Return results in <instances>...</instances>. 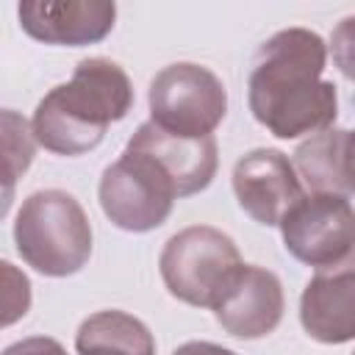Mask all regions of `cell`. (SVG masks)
<instances>
[{"instance_id":"obj_19","label":"cell","mask_w":355,"mask_h":355,"mask_svg":"<svg viewBox=\"0 0 355 355\" xmlns=\"http://www.w3.org/2000/svg\"><path fill=\"white\" fill-rule=\"evenodd\" d=\"M172 355H236V352L222 344H214V341H186Z\"/></svg>"},{"instance_id":"obj_6","label":"cell","mask_w":355,"mask_h":355,"mask_svg":"<svg viewBox=\"0 0 355 355\" xmlns=\"http://www.w3.org/2000/svg\"><path fill=\"white\" fill-rule=\"evenodd\" d=\"M100 208L103 214L128 233H147L161 227L178 197L169 178L141 153L122 150V155L103 169L100 178Z\"/></svg>"},{"instance_id":"obj_12","label":"cell","mask_w":355,"mask_h":355,"mask_svg":"<svg viewBox=\"0 0 355 355\" xmlns=\"http://www.w3.org/2000/svg\"><path fill=\"white\" fill-rule=\"evenodd\" d=\"M22 31L44 44H97L114 31L116 6L103 0H25L17 6Z\"/></svg>"},{"instance_id":"obj_7","label":"cell","mask_w":355,"mask_h":355,"mask_svg":"<svg viewBox=\"0 0 355 355\" xmlns=\"http://www.w3.org/2000/svg\"><path fill=\"white\" fill-rule=\"evenodd\" d=\"M283 247L305 266H333L355 252V205L344 194H305L280 222Z\"/></svg>"},{"instance_id":"obj_1","label":"cell","mask_w":355,"mask_h":355,"mask_svg":"<svg viewBox=\"0 0 355 355\" xmlns=\"http://www.w3.org/2000/svg\"><path fill=\"white\" fill-rule=\"evenodd\" d=\"M327 44L308 28H286L269 36L250 69L247 103L258 125L277 139L316 136L333 128L338 94L324 80Z\"/></svg>"},{"instance_id":"obj_13","label":"cell","mask_w":355,"mask_h":355,"mask_svg":"<svg viewBox=\"0 0 355 355\" xmlns=\"http://www.w3.org/2000/svg\"><path fill=\"white\" fill-rule=\"evenodd\" d=\"M78 355H155L150 327L128 311H97L86 316L75 333Z\"/></svg>"},{"instance_id":"obj_8","label":"cell","mask_w":355,"mask_h":355,"mask_svg":"<svg viewBox=\"0 0 355 355\" xmlns=\"http://www.w3.org/2000/svg\"><path fill=\"white\" fill-rule=\"evenodd\" d=\"M230 183L239 208L266 227H280L283 216L305 197L294 164L286 153L272 147H258L241 155Z\"/></svg>"},{"instance_id":"obj_17","label":"cell","mask_w":355,"mask_h":355,"mask_svg":"<svg viewBox=\"0 0 355 355\" xmlns=\"http://www.w3.org/2000/svg\"><path fill=\"white\" fill-rule=\"evenodd\" d=\"M330 55H333V64L336 69L355 83V14L344 17L336 28H333V36H330V44H327Z\"/></svg>"},{"instance_id":"obj_11","label":"cell","mask_w":355,"mask_h":355,"mask_svg":"<svg viewBox=\"0 0 355 355\" xmlns=\"http://www.w3.org/2000/svg\"><path fill=\"white\" fill-rule=\"evenodd\" d=\"M125 147L147 155L169 178L178 197H191L208 189L219 166V150L214 136L186 139L161 130L155 122H141Z\"/></svg>"},{"instance_id":"obj_20","label":"cell","mask_w":355,"mask_h":355,"mask_svg":"<svg viewBox=\"0 0 355 355\" xmlns=\"http://www.w3.org/2000/svg\"><path fill=\"white\" fill-rule=\"evenodd\" d=\"M344 178L349 194H355V130H347V141H344Z\"/></svg>"},{"instance_id":"obj_4","label":"cell","mask_w":355,"mask_h":355,"mask_svg":"<svg viewBox=\"0 0 355 355\" xmlns=\"http://www.w3.org/2000/svg\"><path fill=\"white\" fill-rule=\"evenodd\" d=\"M158 269L175 300L214 311L222 291L241 269V255L227 233L211 225H191L169 236L161 250Z\"/></svg>"},{"instance_id":"obj_21","label":"cell","mask_w":355,"mask_h":355,"mask_svg":"<svg viewBox=\"0 0 355 355\" xmlns=\"http://www.w3.org/2000/svg\"><path fill=\"white\" fill-rule=\"evenodd\" d=\"M352 355H355V352H352Z\"/></svg>"},{"instance_id":"obj_15","label":"cell","mask_w":355,"mask_h":355,"mask_svg":"<svg viewBox=\"0 0 355 355\" xmlns=\"http://www.w3.org/2000/svg\"><path fill=\"white\" fill-rule=\"evenodd\" d=\"M36 153L33 128L11 108L3 111V155H6V208L11 205L14 180L31 166Z\"/></svg>"},{"instance_id":"obj_14","label":"cell","mask_w":355,"mask_h":355,"mask_svg":"<svg viewBox=\"0 0 355 355\" xmlns=\"http://www.w3.org/2000/svg\"><path fill=\"white\" fill-rule=\"evenodd\" d=\"M344 141H347V130L327 128L316 136H308V141H302L294 150L291 164L311 194L349 197V186L344 178Z\"/></svg>"},{"instance_id":"obj_18","label":"cell","mask_w":355,"mask_h":355,"mask_svg":"<svg viewBox=\"0 0 355 355\" xmlns=\"http://www.w3.org/2000/svg\"><path fill=\"white\" fill-rule=\"evenodd\" d=\"M3 355H69V352L50 336H28L22 341L8 344Z\"/></svg>"},{"instance_id":"obj_3","label":"cell","mask_w":355,"mask_h":355,"mask_svg":"<svg viewBox=\"0 0 355 355\" xmlns=\"http://www.w3.org/2000/svg\"><path fill=\"white\" fill-rule=\"evenodd\" d=\"M14 244L19 258L39 275L69 277L92 258V225L69 191L39 189L17 211Z\"/></svg>"},{"instance_id":"obj_9","label":"cell","mask_w":355,"mask_h":355,"mask_svg":"<svg viewBox=\"0 0 355 355\" xmlns=\"http://www.w3.org/2000/svg\"><path fill=\"white\" fill-rule=\"evenodd\" d=\"M283 311L286 294L280 277L258 263H241L214 305V316L222 330L241 341H255L275 333Z\"/></svg>"},{"instance_id":"obj_10","label":"cell","mask_w":355,"mask_h":355,"mask_svg":"<svg viewBox=\"0 0 355 355\" xmlns=\"http://www.w3.org/2000/svg\"><path fill=\"white\" fill-rule=\"evenodd\" d=\"M300 324L319 344L355 341V252L316 269L300 297Z\"/></svg>"},{"instance_id":"obj_2","label":"cell","mask_w":355,"mask_h":355,"mask_svg":"<svg viewBox=\"0 0 355 355\" xmlns=\"http://www.w3.org/2000/svg\"><path fill=\"white\" fill-rule=\"evenodd\" d=\"M133 108L128 72L111 58H83L67 83L53 86L36 105L31 128L36 144L55 155L92 153L111 122Z\"/></svg>"},{"instance_id":"obj_5","label":"cell","mask_w":355,"mask_h":355,"mask_svg":"<svg viewBox=\"0 0 355 355\" xmlns=\"http://www.w3.org/2000/svg\"><path fill=\"white\" fill-rule=\"evenodd\" d=\"M150 122L161 130L205 139L227 114V92L216 72L194 61H178L155 72L147 89Z\"/></svg>"},{"instance_id":"obj_16","label":"cell","mask_w":355,"mask_h":355,"mask_svg":"<svg viewBox=\"0 0 355 355\" xmlns=\"http://www.w3.org/2000/svg\"><path fill=\"white\" fill-rule=\"evenodd\" d=\"M3 266V280H6V291H3V305H6V313H3V324H14L19 316L28 313L31 308V283L22 272H17L8 261L0 263Z\"/></svg>"}]
</instances>
